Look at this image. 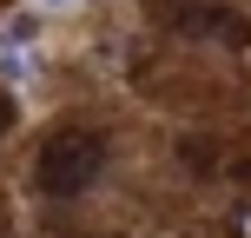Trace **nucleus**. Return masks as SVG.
<instances>
[{"label": "nucleus", "mask_w": 251, "mask_h": 238, "mask_svg": "<svg viewBox=\"0 0 251 238\" xmlns=\"http://www.w3.org/2000/svg\"><path fill=\"white\" fill-rule=\"evenodd\" d=\"M100 172H106V132H93V126H60L33 159L40 192H53V199H79Z\"/></svg>", "instance_id": "nucleus-1"}, {"label": "nucleus", "mask_w": 251, "mask_h": 238, "mask_svg": "<svg viewBox=\"0 0 251 238\" xmlns=\"http://www.w3.org/2000/svg\"><path fill=\"white\" fill-rule=\"evenodd\" d=\"M146 13L178 40H212V47H251V20L231 0H146Z\"/></svg>", "instance_id": "nucleus-2"}, {"label": "nucleus", "mask_w": 251, "mask_h": 238, "mask_svg": "<svg viewBox=\"0 0 251 238\" xmlns=\"http://www.w3.org/2000/svg\"><path fill=\"white\" fill-rule=\"evenodd\" d=\"M33 13H13V20H7V33H0V47H26V40H33Z\"/></svg>", "instance_id": "nucleus-3"}, {"label": "nucleus", "mask_w": 251, "mask_h": 238, "mask_svg": "<svg viewBox=\"0 0 251 238\" xmlns=\"http://www.w3.org/2000/svg\"><path fill=\"white\" fill-rule=\"evenodd\" d=\"M7 126H13V100L0 93V132H7Z\"/></svg>", "instance_id": "nucleus-4"}, {"label": "nucleus", "mask_w": 251, "mask_h": 238, "mask_svg": "<svg viewBox=\"0 0 251 238\" xmlns=\"http://www.w3.org/2000/svg\"><path fill=\"white\" fill-rule=\"evenodd\" d=\"M53 7H66V0H53Z\"/></svg>", "instance_id": "nucleus-5"}]
</instances>
